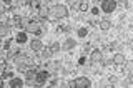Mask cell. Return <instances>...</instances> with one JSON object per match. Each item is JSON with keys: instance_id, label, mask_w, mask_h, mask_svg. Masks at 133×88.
<instances>
[{"instance_id": "obj_1", "label": "cell", "mask_w": 133, "mask_h": 88, "mask_svg": "<svg viewBox=\"0 0 133 88\" xmlns=\"http://www.w3.org/2000/svg\"><path fill=\"white\" fill-rule=\"evenodd\" d=\"M68 15V8H66V5H53L52 8L48 10V20H60L63 18V17Z\"/></svg>"}, {"instance_id": "obj_2", "label": "cell", "mask_w": 133, "mask_h": 88, "mask_svg": "<svg viewBox=\"0 0 133 88\" xmlns=\"http://www.w3.org/2000/svg\"><path fill=\"white\" fill-rule=\"evenodd\" d=\"M18 53H20V52H18ZM18 53H17L15 58H14V60H15V65H17V68H18V70L25 72V70L30 66V65H28L30 62H28V57H27V55H18Z\"/></svg>"}, {"instance_id": "obj_3", "label": "cell", "mask_w": 133, "mask_h": 88, "mask_svg": "<svg viewBox=\"0 0 133 88\" xmlns=\"http://www.w3.org/2000/svg\"><path fill=\"white\" fill-rule=\"evenodd\" d=\"M115 8H116L115 0H103L102 2V10L105 12V13H111V12H115Z\"/></svg>"}, {"instance_id": "obj_4", "label": "cell", "mask_w": 133, "mask_h": 88, "mask_svg": "<svg viewBox=\"0 0 133 88\" xmlns=\"http://www.w3.org/2000/svg\"><path fill=\"white\" fill-rule=\"evenodd\" d=\"M25 30H27V33H35V35H38L40 33V22H35V20L28 22L27 27H25Z\"/></svg>"}, {"instance_id": "obj_5", "label": "cell", "mask_w": 133, "mask_h": 88, "mask_svg": "<svg viewBox=\"0 0 133 88\" xmlns=\"http://www.w3.org/2000/svg\"><path fill=\"white\" fill-rule=\"evenodd\" d=\"M47 80H48V72H45V70H38V72H37V77H35V82L42 86V85L47 83Z\"/></svg>"}, {"instance_id": "obj_6", "label": "cell", "mask_w": 133, "mask_h": 88, "mask_svg": "<svg viewBox=\"0 0 133 88\" xmlns=\"http://www.w3.org/2000/svg\"><path fill=\"white\" fill-rule=\"evenodd\" d=\"M75 86H78V88H90L91 82L87 77H78V78H75Z\"/></svg>"}, {"instance_id": "obj_7", "label": "cell", "mask_w": 133, "mask_h": 88, "mask_svg": "<svg viewBox=\"0 0 133 88\" xmlns=\"http://www.w3.org/2000/svg\"><path fill=\"white\" fill-rule=\"evenodd\" d=\"M111 62H113L115 65H120V66H122V65L127 63V57H125L122 52H116L115 55H113V60H111Z\"/></svg>"}, {"instance_id": "obj_8", "label": "cell", "mask_w": 133, "mask_h": 88, "mask_svg": "<svg viewBox=\"0 0 133 88\" xmlns=\"http://www.w3.org/2000/svg\"><path fill=\"white\" fill-rule=\"evenodd\" d=\"M75 47H77V40H73V38H66L60 48L66 52V50H72V48H75Z\"/></svg>"}, {"instance_id": "obj_9", "label": "cell", "mask_w": 133, "mask_h": 88, "mask_svg": "<svg viewBox=\"0 0 133 88\" xmlns=\"http://www.w3.org/2000/svg\"><path fill=\"white\" fill-rule=\"evenodd\" d=\"M8 85H10L12 88H22L23 86V80L18 78V77H12L10 82H8Z\"/></svg>"}, {"instance_id": "obj_10", "label": "cell", "mask_w": 133, "mask_h": 88, "mask_svg": "<svg viewBox=\"0 0 133 88\" xmlns=\"http://www.w3.org/2000/svg\"><path fill=\"white\" fill-rule=\"evenodd\" d=\"M30 48L33 50V52H40L42 48H43V42L42 40H30Z\"/></svg>"}, {"instance_id": "obj_11", "label": "cell", "mask_w": 133, "mask_h": 88, "mask_svg": "<svg viewBox=\"0 0 133 88\" xmlns=\"http://www.w3.org/2000/svg\"><path fill=\"white\" fill-rule=\"evenodd\" d=\"M48 10H50V8H47V5H40L38 8H37V15H38L40 18H47V17H48Z\"/></svg>"}, {"instance_id": "obj_12", "label": "cell", "mask_w": 133, "mask_h": 88, "mask_svg": "<svg viewBox=\"0 0 133 88\" xmlns=\"http://www.w3.org/2000/svg\"><path fill=\"white\" fill-rule=\"evenodd\" d=\"M103 58V53L100 52V50H93V52L90 53V62H100Z\"/></svg>"}, {"instance_id": "obj_13", "label": "cell", "mask_w": 133, "mask_h": 88, "mask_svg": "<svg viewBox=\"0 0 133 88\" xmlns=\"http://www.w3.org/2000/svg\"><path fill=\"white\" fill-rule=\"evenodd\" d=\"M10 35V27L7 23H0V37H7Z\"/></svg>"}, {"instance_id": "obj_14", "label": "cell", "mask_w": 133, "mask_h": 88, "mask_svg": "<svg viewBox=\"0 0 133 88\" xmlns=\"http://www.w3.org/2000/svg\"><path fill=\"white\" fill-rule=\"evenodd\" d=\"M38 53H40V57H42V58H45V60H48V58L52 57V52H50V48H45V47L42 48Z\"/></svg>"}, {"instance_id": "obj_15", "label": "cell", "mask_w": 133, "mask_h": 88, "mask_svg": "<svg viewBox=\"0 0 133 88\" xmlns=\"http://www.w3.org/2000/svg\"><path fill=\"white\" fill-rule=\"evenodd\" d=\"M28 38H27V32H20L18 35H17V43H25V42H27Z\"/></svg>"}, {"instance_id": "obj_16", "label": "cell", "mask_w": 133, "mask_h": 88, "mask_svg": "<svg viewBox=\"0 0 133 88\" xmlns=\"http://www.w3.org/2000/svg\"><path fill=\"white\" fill-rule=\"evenodd\" d=\"M110 27H111V23L108 22V20H102V22H100V28H102V30H108Z\"/></svg>"}, {"instance_id": "obj_17", "label": "cell", "mask_w": 133, "mask_h": 88, "mask_svg": "<svg viewBox=\"0 0 133 88\" xmlns=\"http://www.w3.org/2000/svg\"><path fill=\"white\" fill-rule=\"evenodd\" d=\"M50 52H52V53H57V52H60V45H58L57 42H53V43L50 45Z\"/></svg>"}, {"instance_id": "obj_18", "label": "cell", "mask_w": 133, "mask_h": 88, "mask_svg": "<svg viewBox=\"0 0 133 88\" xmlns=\"http://www.w3.org/2000/svg\"><path fill=\"white\" fill-rule=\"evenodd\" d=\"M77 33H78V37H82V38H83V37H87V33H88V30H87L85 27H80Z\"/></svg>"}, {"instance_id": "obj_19", "label": "cell", "mask_w": 133, "mask_h": 88, "mask_svg": "<svg viewBox=\"0 0 133 88\" xmlns=\"http://www.w3.org/2000/svg\"><path fill=\"white\" fill-rule=\"evenodd\" d=\"M78 8H80V12H87L88 10V2H82L80 5H78Z\"/></svg>"}, {"instance_id": "obj_20", "label": "cell", "mask_w": 133, "mask_h": 88, "mask_svg": "<svg viewBox=\"0 0 133 88\" xmlns=\"http://www.w3.org/2000/svg\"><path fill=\"white\" fill-rule=\"evenodd\" d=\"M108 80H110V83H111V85H116V83H118V77H115V75H111V77L108 78Z\"/></svg>"}, {"instance_id": "obj_21", "label": "cell", "mask_w": 133, "mask_h": 88, "mask_svg": "<svg viewBox=\"0 0 133 88\" xmlns=\"http://www.w3.org/2000/svg\"><path fill=\"white\" fill-rule=\"evenodd\" d=\"M30 5H32V7H35V8H38V7L42 5V3H40V0H32V2H30Z\"/></svg>"}, {"instance_id": "obj_22", "label": "cell", "mask_w": 133, "mask_h": 88, "mask_svg": "<svg viewBox=\"0 0 133 88\" xmlns=\"http://www.w3.org/2000/svg\"><path fill=\"white\" fill-rule=\"evenodd\" d=\"M66 3H68L70 7H77V0H66Z\"/></svg>"}, {"instance_id": "obj_23", "label": "cell", "mask_w": 133, "mask_h": 88, "mask_svg": "<svg viewBox=\"0 0 133 88\" xmlns=\"http://www.w3.org/2000/svg\"><path fill=\"white\" fill-rule=\"evenodd\" d=\"M28 0H17V5H27Z\"/></svg>"}, {"instance_id": "obj_24", "label": "cell", "mask_w": 133, "mask_h": 88, "mask_svg": "<svg viewBox=\"0 0 133 88\" xmlns=\"http://www.w3.org/2000/svg\"><path fill=\"white\" fill-rule=\"evenodd\" d=\"M60 30H62V32H68L70 27H66V25H60Z\"/></svg>"}, {"instance_id": "obj_25", "label": "cell", "mask_w": 133, "mask_h": 88, "mask_svg": "<svg viewBox=\"0 0 133 88\" xmlns=\"http://www.w3.org/2000/svg\"><path fill=\"white\" fill-rule=\"evenodd\" d=\"M3 47H5V48H10V47H12V42H10V40H7L5 43H3Z\"/></svg>"}, {"instance_id": "obj_26", "label": "cell", "mask_w": 133, "mask_h": 88, "mask_svg": "<svg viewBox=\"0 0 133 88\" xmlns=\"http://www.w3.org/2000/svg\"><path fill=\"white\" fill-rule=\"evenodd\" d=\"M91 13L97 15V13H98V8H97V7H93V8H91Z\"/></svg>"}, {"instance_id": "obj_27", "label": "cell", "mask_w": 133, "mask_h": 88, "mask_svg": "<svg viewBox=\"0 0 133 88\" xmlns=\"http://www.w3.org/2000/svg\"><path fill=\"white\" fill-rule=\"evenodd\" d=\"M120 3H122V5H125V7H128V0H120Z\"/></svg>"}, {"instance_id": "obj_28", "label": "cell", "mask_w": 133, "mask_h": 88, "mask_svg": "<svg viewBox=\"0 0 133 88\" xmlns=\"http://www.w3.org/2000/svg\"><path fill=\"white\" fill-rule=\"evenodd\" d=\"M68 86H70V88H75V80H72V82H68Z\"/></svg>"}, {"instance_id": "obj_29", "label": "cell", "mask_w": 133, "mask_h": 88, "mask_svg": "<svg viewBox=\"0 0 133 88\" xmlns=\"http://www.w3.org/2000/svg\"><path fill=\"white\" fill-rule=\"evenodd\" d=\"M83 63H85V58H83V57H82V58H80V60H78V65H83Z\"/></svg>"}, {"instance_id": "obj_30", "label": "cell", "mask_w": 133, "mask_h": 88, "mask_svg": "<svg viewBox=\"0 0 133 88\" xmlns=\"http://www.w3.org/2000/svg\"><path fill=\"white\" fill-rule=\"evenodd\" d=\"M3 2H5V3H8V5H10V3L14 2V0H3Z\"/></svg>"}, {"instance_id": "obj_31", "label": "cell", "mask_w": 133, "mask_h": 88, "mask_svg": "<svg viewBox=\"0 0 133 88\" xmlns=\"http://www.w3.org/2000/svg\"><path fill=\"white\" fill-rule=\"evenodd\" d=\"M2 72H3V65L0 63V73H2Z\"/></svg>"}, {"instance_id": "obj_32", "label": "cell", "mask_w": 133, "mask_h": 88, "mask_svg": "<svg viewBox=\"0 0 133 88\" xmlns=\"http://www.w3.org/2000/svg\"><path fill=\"white\" fill-rule=\"evenodd\" d=\"M2 86H3V83H2V82H0V88H2Z\"/></svg>"}]
</instances>
